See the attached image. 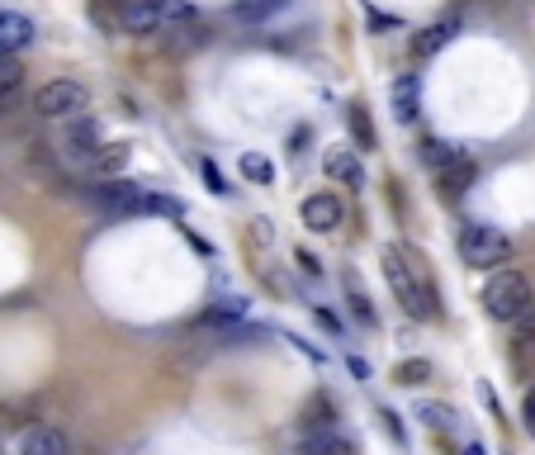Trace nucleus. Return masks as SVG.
Returning <instances> with one entry per match:
<instances>
[{
    "label": "nucleus",
    "mask_w": 535,
    "mask_h": 455,
    "mask_svg": "<svg viewBox=\"0 0 535 455\" xmlns=\"http://www.w3.org/2000/svg\"><path fill=\"white\" fill-rule=\"evenodd\" d=\"M384 275H389L398 304H403L412 318H436V294H431V285L417 275V266H408V256L398 252V247H384Z\"/></svg>",
    "instance_id": "obj_1"
},
{
    "label": "nucleus",
    "mask_w": 535,
    "mask_h": 455,
    "mask_svg": "<svg viewBox=\"0 0 535 455\" xmlns=\"http://www.w3.org/2000/svg\"><path fill=\"white\" fill-rule=\"evenodd\" d=\"M535 304L531 280L521 271H493V280L483 285V313L498 323H521V313Z\"/></svg>",
    "instance_id": "obj_2"
},
{
    "label": "nucleus",
    "mask_w": 535,
    "mask_h": 455,
    "mask_svg": "<svg viewBox=\"0 0 535 455\" xmlns=\"http://www.w3.org/2000/svg\"><path fill=\"white\" fill-rule=\"evenodd\" d=\"M460 256H464V266H474V271H493V266H502L512 256V237L502 233V228H493V223H464Z\"/></svg>",
    "instance_id": "obj_3"
},
{
    "label": "nucleus",
    "mask_w": 535,
    "mask_h": 455,
    "mask_svg": "<svg viewBox=\"0 0 535 455\" xmlns=\"http://www.w3.org/2000/svg\"><path fill=\"white\" fill-rule=\"evenodd\" d=\"M34 110L43 119H76V114L86 110V86L81 81H48L34 95Z\"/></svg>",
    "instance_id": "obj_4"
},
{
    "label": "nucleus",
    "mask_w": 535,
    "mask_h": 455,
    "mask_svg": "<svg viewBox=\"0 0 535 455\" xmlns=\"http://www.w3.org/2000/svg\"><path fill=\"white\" fill-rule=\"evenodd\" d=\"M90 204L114 214V219H128V214H143V190L133 181H124V176H114V181H100L90 190Z\"/></svg>",
    "instance_id": "obj_5"
},
{
    "label": "nucleus",
    "mask_w": 535,
    "mask_h": 455,
    "mask_svg": "<svg viewBox=\"0 0 535 455\" xmlns=\"http://www.w3.org/2000/svg\"><path fill=\"white\" fill-rule=\"evenodd\" d=\"M62 147H67V157L81 166L95 162V152H100V124L90 119V114H76V119H67V133H62Z\"/></svg>",
    "instance_id": "obj_6"
},
{
    "label": "nucleus",
    "mask_w": 535,
    "mask_h": 455,
    "mask_svg": "<svg viewBox=\"0 0 535 455\" xmlns=\"http://www.w3.org/2000/svg\"><path fill=\"white\" fill-rule=\"evenodd\" d=\"M34 38H38L34 19L19 15V10H0V57H19Z\"/></svg>",
    "instance_id": "obj_7"
},
{
    "label": "nucleus",
    "mask_w": 535,
    "mask_h": 455,
    "mask_svg": "<svg viewBox=\"0 0 535 455\" xmlns=\"http://www.w3.org/2000/svg\"><path fill=\"white\" fill-rule=\"evenodd\" d=\"M304 223L313 228V233H337L341 228V195H332V190H318V195H308L304 200Z\"/></svg>",
    "instance_id": "obj_8"
},
{
    "label": "nucleus",
    "mask_w": 535,
    "mask_h": 455,
    "mask_svg": "<svg viewBox=\"0 0 535 455\" xmlns=\"http://www.w3.org/2000/svg\"><path fill=\"white\" fill-rule=\"evenodd\" d=\"M322 171H327L332 181L351 185V190H360V185H365V166H360V157L351 152V147H341V143L322 152Z\"/></svg>",
    "instance_id": "obj_9"
},
{
    "label": "nucleus",
    "mask_w": 535,
    "mask_h": 455,
    "mask_svg": "<svg viewBox=\"0 0 535 455\" xmlns=\"http://www.w3.org/2000/svg\"><path fill=\"white\" fill-rule=\"evenodd\" d=\"M294 451L299 455H351V441L337 437V427H299Z\"/></svg>",
    "instance_id": "obj_10"
},
{
    "label": "nucleus",
    "mask_w": 535,
    "mask_h": 455,
    "mask_svg": "<svg viewBox=\"0 0 535 455\" xmlns=\"http://www.w3.org/2000/svg\"><path fill=\"white\" fill-rule=\"evenodd\" d=\"M389 100H393V119L408 128L412 119H417V110H422V76H398Z\"/></svg>",
    "instance_id": "obj_11"
},
{
    "label": "nucleus",
    "mask_w": 535,
    "mask_h": 455,
    "mask_svg": "<svg viewBox=\"0 0 535 455\" xmlns=\"http://www.w3.org/2000/svg\"><path fill=\"white\" fill-rule=\"evenodd\" d=\"M19 455H72V441L57 427H29L24 441H19Z\"/></svg>",
    "instance_id": "obj_12"
},
{
    "label": "nucleus",
    "mask_w": 535,
    "mask_h": 455,
    "mask_svg": "<svg viewBox=\"0 0 535 455\" xmlns=\"http://www.w3.org/2000/svg\"><path fill=\"white\" fill-rule=\"evenodd\" d=\"M119 24H124L128 34H161V29H166V19H161L147 0H128V10H124Z\"/></svg>",
    "instance_id": "obj_13"
},
{
    "label": "nucleus",
    "mask_w": 535,
    "mask_h": 455,
    "mask_svg": "<svg viewBox=\"0 0 535 455\" xmlns=\"http://www.w3.org/2000/svg\"><path fill=\"white\" fill-rule=\"evenodd\" d=\"M450 38H455V19H441V24H431V29H422V34L412 38V53L431 57V53H441Z\"/></svg>",
    "instance_id": "obj_14"
},
{
    "label": "nucleus",
    "mask_w": 535,
    "mask_h": 455,
    "mask_svg": "<svg viewBox=\"0 0 535 455\" xmlns=\"http://www.w3.org/2000/svg\"><path fill=\"white\" fill-rule=\"evenodd\" d=\"M247 313H251V304H247V299H237V294H232V299H218L214 309L204 313V323H209V328H237V323H242Z\"/></svg>",
    "instance_id": "obj_15"
},
{
    "label": "nucleus",
    "mask_w": 535,
    "mask_h": 455,
    "mask_svg": "<svg viewBox=\"0 0 535 455\" xmlns=\"http://www.w3.org/2000/svg\"><path fill=\"white\" fill-rule=\"evenodd\" d=\"M289 0H237L232 5V19H242V24H266L270 15H280Z\"/></svg>",
    "instance_id": "obj_16"
},
{
    "label": "nucleus",
    "mask_w": 535,
    "mask_h": 455,
    "mask_svg": "<svg viewBox=\"0 0 535 455\" xmlns=\"http://www.w3.org/2000/svg\"><path fill=\"white\" fill-rule=\"evenodd\" d=\"M469 185H474V162H464V157H460L455 166H446V171H441V195H446V200H460Z\"/></svg>",
    "instance_id": "obj_17"
},
{
    "label": "nucleus",
    "mask_w": 535,
    "mask_h": 455,
    "mask_svg": "<svg viewBox=\"0 0 535 455\" xmlns=\"http://www.w3.org/2000/svg\"><path fill=\"white\" fill-rule=\"evenodd\" d=\"M128 166V147L124 143H114V147H100V152H95V162H90V171H95V176H105V181H114V176H119V171H124Z\"/></svg>",
    "instance_id": "obj_18"
},
{
    "label": "nucleus",
    "mask_w": 535,
    "mask_h": 455,
    "mask_svg": "<svg viewBox=\"0 0 535 455\" xmlns=\"http://www.w3.org/2000/svg\"><path fill=\"white\" fill-rule=\"evenodd\" d=\"M237 171H242L251 185L275 181V166H270V157H261V152H242V157H237Z\"/></svg>",
    "instance_id": "obj_19"
},
{
    "label": "nucleus",
    "mask_w": 535,
    "mask_h": 455,
    "mask_svg": "<svg viewBox=\"0 0 535 455\" xmlns=\"http://www.w3.org/2000/svg\"><path fill=\"white\" fill-rule=\"evenodd\" d=\"M460 157H464L460 147L441 143V138H431V143H422V162H427V166H436V171H446V166H455V162H460Z\"/></svg>",
    "instance_id": "obj_20"
},
{
    "label": "nucleus",
    "mask_w": 535,
    "mask_h": 455,
    "mask_svg": "<svg viewBox=\"0 0 535 455\" xmlns=\"http://www.w3.org/2000/svg\"><path fill=\"white\" fill-rule=\"evenodd\" d=\"M19 86H24V67H19V57H0V100H10Z\"/></svg>",
    "instance_id": "obj_21"
},
{
    "label": "nucleus",
    "mask_w": 535,
    "mask_h": 455,
    "mask_svg": "<svg viewBox=\"0 0 535 455\" xmlns=\"http://www.w3.org/2000/svg\"><path fill=\"white\" fill-rule=\"evenodd\" d=\"M147 5H152L166 24H185V19H195V5H190V0H147Z\"/></svg>",
    "instance_id": "obj_22"
},
{
    "label": "nucleus",
    "mask_w": 535,
    "mask_h": 455,
    "mask_svg": "<svg viewBox=\"0 0 535 455\" xmlns=\"http://www.w3.org/2000/svg\"><path fill=\"white\" fill-rule=\"evenodd\" d=\"M128 0H90V15H95V24H105V29H114L119 19H124Z\"/></svg>",
    "instance_id": "obj_23"
},
{
    "label": "nucleus",
    "mask_w": 535,
    "mask_h": 455,
    "mask_svg": "<svg viewBox=\"0 0 535 455\" xmlns=\"http://www.w3.org/2000/svg\"><path fill=\"white\" fill-rule=\"evenodd\" d=\"M143 214H166V219H180L185 209L171 195H157V190H143Z\"/></svg>",
    "instance_id": "obj_24"
},
{
    "label": "nucleus",
    "mask_w": 535,
    "mask_h": 455,
    "mask_svg": "<svg viewBox=\"0 0 535 455\" xmlns=\"http://www.w3.org/2000/svg\"><path fill=\"white\" fill-rule=\"evenodd\" d=\"M512 365H517L521 375H526V370H535V328L521 332L517 342H512Z\"/></svg>",
    "instance_id": "obj_25"
},
{
    "label": "nucleus",
    "mask_w": 535,
    "mask_h": 455,
    "mask_svg": "<svg viewBox=\"0 0 535 455\" xmlns=\"http://www.w3.org/2000/svg\"><path fill=\"white\" fill-rule=\"evenodd\" d=\"M393 375H398V384H408V389H412V384H427L431 380V365L427 361H403Z\"/></svg>",
    "instance_id": "obj_26"
},
{
    "label": "nucleus",
    "mask_w": 535,
    "mask_h": 455,
    "mask_svg": "<svg viewBox=\"0 0 535 455\" xmlns=\"http://www.w3.org/2000/svg\"><path fill=\"white\" fill-rule=\"evenodd\" d=\"M351 133H356V143H360V147H375L370 119H365V110H360V105H351Z\"/></svg>",
    "instance_id": "obj_27"
},
{
    "label": "nucleus",
    "mask_w": 535,
    "mask_h": 455,
    "mask_svg": "<svg viewBox=\"0 0 535 455\" xmlns=\"http://www.w3.org/2000/svg\"><path fill=\"white\" fill-rule=\"evenodd\" d=\"M351 313H356V318L365 323V328H375V323H379L375 309H370V299H365V294L356 290V280H351Z\"/></svg>",
    "instance_id": "obj_28"
},
{
    "label": "nucleus",
    "mask_w": 535,
    "mask_h": 455,
    "mask_svg": "<svg viewBox=\"0 0 535 455\" xmlns=\"http://www.w3.org/2000/svg\"><path fill=\"white\" fill-rule=\"evenodd\" d=\"M199 171H204V181H209V190H214V195H228V181H223V171H218L214 162H199Z\"/></svg>",
    "instance_id": "obj_29"
},
{
    "label": "nucleus",
    "mask_w": 535,
    "mask_h": 455,
    "mask_svg": "<svg viewBox=\"0 0 535 455\" xmlns=\"http://www.w3.org/2000/svg\"><path fill=\"white\" fill-rule=\"evenodd\" d=\"M521 422H526V432L535 437V389L526 394V399H521Z\"/></svg>",
    "instance_id": "obj_30"
},
{
    "label": "nucleus",
    "mask_w": 535,
    "mask_h": 455,
    "mask_svg": "<svg viewBox=\"0 0 535 455\" xmlns=\"http://www.w3.org/2000/svg\"><path fill=\"white\" fill-rule=\"evenodd\" d=\"M422 418H427L431 427H446V418H450V413H446V408H436V403H427V408H422Z\"/></svg>",
    "instance_id": "obj_31"
},
{
    "label": "nucleus",
    "mask_w": 535,
    "mask_h": 455,
    "mask_svg": "<svg viewBox=\"0 0 535 455\" xmlns=\"http://www.w3.org/2000/svg\"><path fill=\"white\" fill-rule=\"evenodd\" d=\"M379 418H384V427L393 432V441H403V422H398V413H393V408H384Z\"/></svg>",
    "instance_id": "obj_32"
},
{
    "label": "nucleus",
    "mask_w": 535,
    "mask_h": 455,
    "mask_svg": "<svg viewBox=\"0 0 535 455\" xmlns=\"http://www.w3.org/2000/svg\"><path fill=\"white\" fill-rule=\"evenodd\" d=\"M299 266H304L308 275H318V271H322V266H318V256H308V252H299Z\"/></svg>",
    "instance_id": "obj_33"
},
{
    "label": "nucleus",
    "mask_w": 535,
    "mask_h": 455,
    "mask_svg": "<svg viewBox=\"0 0 535 455\" xmlns=\"http://www.w3.org/2000/svg\"><path fill=\"white\" fill-rule=\"evenodd\" d=\"M464 455H483V446H479V441H469V446H464Z\"/></svg>",
    "instance_id": "obj_34"
}]
</instances>
